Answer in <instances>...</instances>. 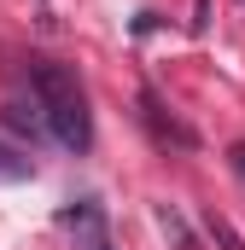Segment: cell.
<instances>
[{
	"label": "cell",
	"instance_id": "obj_1",
	"mask_svg": "<svg viewBox=\"0 0 245 250\" xmlns=\"http://www.w3.org/2000/svg\"><path fill=\"white\" fill-rule=\"evenodd\" d=\"M29 87H35V111H41L47 134L59 140L64 151H88L94 146V117H88L82 82L53 59H29Z\"/></svg>",
	"mask_w": 245,
	"mask_h": 250
},
{
	"label": "cell",
	"instance_id": "obj_2",
	"mask_svg": "<svg viewBox=\"0 0 245 250\" xmlns=\"http://www.w3.org/2000/svg\"><path fill=\"white\" fill-rule=\"evenodd\" d=\"M70 227H82V250H111L105 215H99V204H94V198H82V204L70 209Z\"/></svg>",
	"mask_w": 245,
	"mask_h": 250
},
{
	"label": "cell",
	"instance_id": "obj_3",
	"mask_svg": "<svg viewBox=\"0 0 245 250\" xmlns=\"http://www.w3.org/2000/svg\"><path fill=\"white\" fill-rule=\"evenodd\" d=\"M35 175V163L24 157V151H12V146H0V181H29Z\"/></svg>",
	"mask_w": 245,
	"mask_h": 250
}]
</instances>
